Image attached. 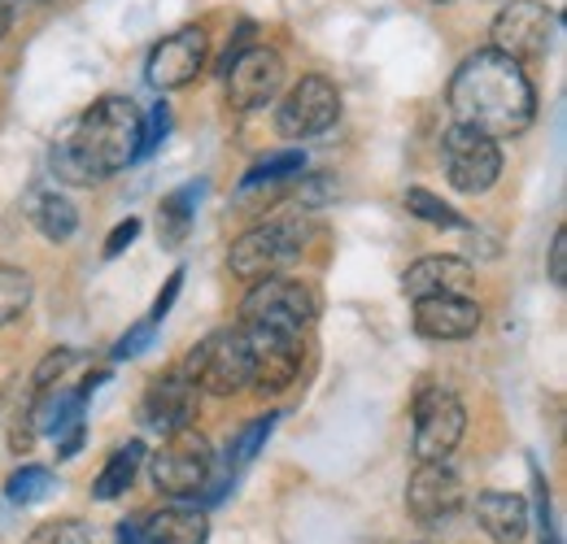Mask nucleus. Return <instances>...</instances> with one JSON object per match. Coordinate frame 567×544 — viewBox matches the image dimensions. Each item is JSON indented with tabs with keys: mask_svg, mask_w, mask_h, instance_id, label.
Returning <instances> with one entry per match:
<instances>
[{
	"mask_svg": "<svg viewBox=\"0 0 567 544\" xmlns=\"http://www.w3.org/2000/svg\"><path fill=\"white\" fill-rule=\"evenodd\" d=\"M450 114L463 127H476L489 139L524 136L537 118V92L533 79L524 74L519 62H511L497 49H476L463 57V66L450 79Z\"/></svg>",
	"mask_w": 567,
	"mask_h": 544,
	"instance_id": "f257e3e1",
	"label": "nucleus"
},
{
	"mask_svg": "<svg viewBox=\"0 0 567 544\" xmlns=\"http://www.w3.org/2000/svg\"><path fill=\"white\" fill-rule=\"evenodd\" d=\"M141 161V109L127 96L92 101L62 136L53 139L49 166L62 184L87 188Z\"/></svg>",
	"mask_w": 567,
	"mask_h": 544,
	"instance_id": "f03ea898",
	"label": "nucleus"
},
{
	"mask_svg": "<svg viewBox=\"0 0 567 544\" xmlns=\"http://www.w3.org/2000/svg\"><path fill=\"white\" fill-rule=\"evenodd\" d=\"M184 375L193 379L197 393H210V397H236V393H245V388L254 384V375H249V341H245V327L210 332L206 341L188 353Z\"/></svg>",
	"mask_w": 567,
	"mask_h": 544,
	"instance_id": "7ed1b4c3",
	"label": "nucleus"
},
{
	"mask_svg": "<svg viewBox=\"0 0 567 544\" xmlns=\"http://www.w3.org/2000/svg\"><path fill=\"white\" fill-rule=\"evenodd\" d=\"M319 314L315 292L301 279H280L267 274L249 287V296L240 301V318L245 327H267V332H284V336H301Z\"/></svg>",
	"mask_w": 567,
	"mask_h": 544,
	"instance_id": "20e7f679",
	"label": "nucleus"
},
{
	"mask_svg": "<svg viewBox=\"0 0 567 544\" xmlns=\"http://www.w3.org/2000/svg\"><path fill=\"white\" fill-rule=\"evenodd\" d=\"M306 249V222L301 218H276V222H262V227H249L236 244H231V274L236 279H267V274H280L288 262H297Z\"/></svg>",
	"mask_w": 567,
	"mask_h": 544,
	"instance_id": "39448f33",
	"label": "nucleus"
},
{
	"mask_svg": "<svg viewBox=\"0 0 567 544\" xmlns=\"http://www.w3.org/2000/svg\"><path fill=\"white\" fill-rule=\"evenodd\" d=\"M441 161H445V184L458 197H485L502 179V148L476 127L454 123L441 139Z\"/></svg>",
	"mask_w": 567,
	"mask_h": 544,
	"instance_id": "423d86ee",
	"label": "nucleus"
},
{
	"mask_svg": "<svg viewBox=\"0 0 567 544\" xmlns=\"http://www.w3.org/2000/svg\"><path fill=\"white\" fill-rule=\"evenodd\" d=\"M463 431H467L463 401L441 384H424L415 393V458L420 462H445L458 449Z\"/></svg>",
	"mask_w": 567,
	"mask_h": 544,
	"instance_id": "0eeeda50",
	"label": "nucleus"
},
{
	"mask_svg": "<svg viewBox=\"0 0 567 544\" xmlns=\"http://www.w3.org/2000/svg\"><path fill=\"white\" fill-rule=\"evenodd\" d=\"M555 9H546L542 0H506L502 9H497L494 27H489V35H494L497 53H506L511 62H537V57H546V49H550V35H555Z\"/></svg>",
	"mask_w": 567,
	"mask_h": 544,
	"instance_id": "6e6552de",
	"label": "nucleus"
},
{
	"mask_svg": "<svg viewBox=\"0 0 567 544\" xmlns=\"http://www.w3.org/2000/svg\"><path fill=\"white\" fill-rule=\"evenodd\" d=\"M214 471L210 444L193 431L171 436V444H162L157 453H148V479L162 496H197Z\"/></svg>",
	"mask_w": 567,
	"mask_h": 544,
	"instance_id": "1a4fd4ad",
	"label": "nucleus"
},
{
	"mask_svg": "<svg viewBox=\"0 0 567 544\" xmlns=\"http://www.w3.org/2000/svg\"><path fill=\"white\" fill-rule=\"evenodd\" d=\"M341 118V92L323 74H306L276 109V132L284 139H315L332 132Z\"/></svg>",
	"mask_w": 567,
	"mask_h": 544,
	"instance_id": "9d476101",
	"label": "nucleus"
},
{
	"mask_svg": "<svg viewBox=\"0 0 567 544\" xmlns=\"http://www.w3.org/2000/svg\"><path fill=\"white\" fill-rule=\"evenodd\" d=\"M467 505V488L463 475L450 462H420L415 475L406 483V510L420 527H445L463 514Z\"/></svg>",
	"mask_w": 567,
	"mask_h": 544,
	"instance_id": "9b49d317",
	"label": "nucleus"
},
{
	"mask_svg": "<svg viewBox=\"0 0 567 544\" xmlns=\"http://www.w3.org/2000/svg\"><path fill=\"white\" fill-rule=\"evenodd\" d=\"M284 87V57L267 44H245L227 57V105L231 109H262Z\"/></svg>",
	"mask_w": 567,
	"mask_h": 544,
	"instance_id": "f8f14e48",
	"label": "nucleus"
},
{
	"mask_svg": "<svg viewBox=\"0 0 567 544\" xmlns=\"http://www.w3.org/2000/svg\"><path fill=\"white\" fill-rule=\"evenodd\" d=\"M210 62V40L202 27H184L175 35H166L162 44H153L148 62H144V79L157 87V92H175V87H188Z\"/></svg>",
	"mask_w": 567,
	"mask_h": 544,
	"instance_id": "ddd939ff",
	"label": "nucleus"
},
{
	"mask_svg": "<svg viewBox=\"0 0 567 544\" xmlns=\"http://www.w3.org/2000/svg\"><path fill=\"white\" fill-rule=\"evenodd\" d=\"M197 401H202V393L193 388V379L184 370H166V375H157L144 388V401H141L144 427H153V431H162L171 440V436H179V431L193 427Z\"/></svg>",
	"mask_w": 567,
	"mask_h": 544,
	"instance_id": "4468645a",
	"label": "nucleus"
},
{
	"mask_svg": "<svg viewBox=\"0 0 567 544\" xmlns=\"http://www.w3.org/2000/svg\"><path fill=\"white\" fill-rule=\"evenodd\" d=\"M245 341H249V375H254L249 388L284 393L297 379V370H301V336H284V332H267V327H245Z\"/></svg>",
	"mask_w": 567,
	"mask_h": 544,
	"instance_id": "2eb2a0df",
	"label": "nucleus"
},
{
	"mask_svg": "<svg viewBox=\"0 0 567 544\" xmlns=\"http://www.w3.org/2000/svg\"><path fill=\"white\" fill-rule=\"evenodd\" d=\"M485 323V310L472 296H427L415 301V336L424 341H467Z\"/></svg>",
	"mask_w": 567,
	"mask_h": 544,
	"instance_id": "dca6fc26",
	"label": "nucleus"
},
{
	"mask_svg": "<svg viewBox=\"0 0 567 544\" xmlns=\"http://www.w3.org/2000/svg\"><path fill=\"white\" fill-rule=\"evenodd\" d=\"M472 279H476L472 262L450 258V253H436V258H420L415 266H406L402 292H406L411 301H427V296H467Z\"/></svg>",
	"mask_w": 567,
	"mask_h": 544,
	"instance_id": "f3484780",
	"label": "nucleus"
},
{
	"mask_svg": "<svg viewBox=\"0 0 567 544\" xmlns=\"http://www.w3.org/2000/svg\"><path fill=\"white\" fill-rule=\"evenodd\" d=\"M210 523L202 510L166 505L157 514H136V544H206Z\"/></svg>",
	"mask_w": 567,
	"mask_h": 544,
	"instance_id": "a211bd4d",
	"label": "nucleus"
},
{
	"mask_svg": "<svg viewBox=\"0 0 567 544\" xmlns=\"http://www.w3.org/2000/svg\"><path fill=\"white\" fill-rule=\"evenodd\" d=\"M476 519H481V532L494 544H524L528 536V501L519 492H481Z\"/></svg>",
	"mask_w": 567,
	"mask_h": 544,
	"instance_id": "6ab92c4d",
	"label": "nucleus"
},
{
	"mask_svg": "<svg viewBox=\"0 0 567 544\" xmlns=\"http://www.w3.org/2000/svg\"><path fill=\"white\" fill-rule=\"evenodd\" d=\"M206 197V184H184L179 192H171L157 205V240L162 249H179L197 222V201Z\"/></svg>",
	"mask_w": 567,
	"mask_h": 544,
	"instance_id": "aec40b11",
	"label": "nucleus"
},
{
	"mask_svg": "<svg viewBox=\"0 0 567 544\" xmlns=\"http://www.w3.org/2000/svg\"><path fill=\"white\" fill-rule=\"evenodd\" d=\"M27 218H31V227L44 236V240H53V244H66L74 231H79V209H74L62 192H31L27 197Z\"/></svg>",
	"mask_w": 567,
	"mask_h": 544,
	"instance_id": "412c9836",
	"label": "nucleus"
},
{
	"mask_svg": "<svg viewBox=\"0 0 567 544\" xmlns=\"http://www.w3.org/2000/svg\"><path fill=\"white\" fill-rule=\"evenodd\" d=\"M141 462H144L141 440L118 444V449L110 453L105 471H101V475H96V483H92V496H96V501H118V496L132 488V479H136V471H141Z\"/></svg>",
	"mask_w": 567,
	"mask_h": 544,
	"instance_id": "4be33fe9",
	"label": "nucleus"
},
{
	"mask_svg": "<svg viewBox=\"0 0 567 544\" xmlns=\"http://www.w3.org/2000/svg\"><path fill=\"white\" fill-rule=\"evenodd\" d=\"M301 170H306V153L301 148H284V153H271V157H262V161L249 166V175L240 179V192H254L262 184H280V179H292Z\"/></svg>",
	"mask_w": 567,
	"mask_h": 544,
	"instance_id": "5701e85b",
	"label": "nucleus"
},
{
	"mask_svg": "<svg viewBox=\"0 0 567 544\" xmlns=\"http://www.w3.org/2000/svg\"><path fill=\"white\" fill-rule=\"evenodd\" d=\"M31 296H35V283H31V274L18 271V266H4V262H0V327L18 323V318L27 314V305H31Z\"/></svg>",
	"mask_w": 567,
	"mask_h": 544,
	"instance_id": "b1692460",
	"label": "nucleus"
},
{
	"mask_svg": "<svg viewBox=\"0 0 567 544\" xmlns=\"http://www.w3.org/2000/svg\"><path fill=\"white\" fill-rule=\"evenodd\" d=\"M406 209L415 213V218H424L432 227H445V231H467V218L454 209V205H445L436 192H427V188H406Z\"/></svg>",
	"mask_w": 567,
	"mask_h": 544,
	"instance_id": "393cba45",
	"label": "nucleus"
},
{
	"mask_svg": "<svg viewBox=\"0 0 567 544\" xmlns=\"http://www.w3.org/2000/svg\"><path fill=\"white\" fill-rule=\"evenodd\" d=\"M53 488H58L53 471H44V467H22V471H13V475H9L4 496H9L13 505H35V501H44Z\"/></svg>",
	"mask_w": 567,
	"mask_h": 544,
	"instance_id": "a878e982",
	"label": "nucleus"
},
{
	"mask_svg": "<svg viewBox=\"0 0 567 544\" xmlns=\"http://www.w3.org/2000/svg\"><path fill=\"white\" fill-rule=\"evenodd\" d=\"M276 422H280V414H276V409H271V414H262V418H254V422L236 436V444H231V462H236V467H249V462L262 453V444L271 440Z\"/></svg>",
	"mask_w": 567,
	"mask_h": 544,
	"instance_id": "bb28decb",
	"label": "nucleus"
},
{
	"mask_svg": "<svg viewBox=\"0 0 567 544\" xmlns=\"http://www.w3.org/2000/svg\"><path fill=\"white\" fill-rule=\"evenodd\" d=\"M27 544H96V536H92V527L79 523V519H58V523L35 527Z\"/></svg>",
	"mask_w": 567,
	"mask_h": 544,
	"instance_id": "cd10ccee",
	"label": "nucleus"
},
{
	"mask_svg": "<svg viewBox=\"0 0 567 544\" xmlns=\"http://www.w3.org/2000/svg\"><path fill=\"white\" fill-rule=\"evenodd\" d=\"M74 362H79V353H74V348H66V344H62V348H53V353L35 366V393H40V388H53V379L62 384V375L71 370Z\"/></svg>",
	"mask_w": 567,
	"mask_h": 544,
	"instance_id": "c85d7f7f",
	"label": "nucleus"
},
{
	"mask_svg": "<svg viewBox=\"0 0 567 544\" xmlns=\"http://www.w3.org/2000/svg\"><path fill=\"white\" fill-rule=\"evenodd\" d=\"M166 127H171L166 105H153V114H148V118H141V157L157 153V144L166 139Z\"/></svg>",
	"mask_w": 567,
	"mask_h": 544,
	"instance_id": "c756f323",
	"label": "nucleus"
},
{
	"mask_svg": "<svg viewBox=\"0 0 567 544\" xmlns=\"http://www.w3.org/2000/svg\"><path fill=\"white\" fill-rule=\"evenodd\" d=\"M153 332H157V323H148V318H144V323H136V327H132L123 341L114 344V362H123V357H141L144 348L153 344Z\"/></svg>",
	"mask_w": 567,
	"mask_h": 544,
	"instance_id": "7c9ffc66",
	"label": "nucleus"
},
{
	"mask_svg": "<svg viewBox=\"0 0 567 544\" xmlns=\"http://www.w3.org/2000/svg\"><path fill=\"white\" fill-rule=\"evenodd\" d=\"M179 287H184V266H179V271H171V279H166V287L157 292V301H153V310H148V323H157V327H162V318L171 314V305H175Z\"/></svg>",
	"mask_w": 567,
	"mask_h": 544,
	"instance_id": "2f4dec72",
	"label": "nucleus"
},
{
	"mask_svg": "<svg viewBox=\"0 0 567 544\" xmlns=\"http://www.w3.org/2000/svg\"><path fill=\"white\" fill-rule=\"evenodd\" d=\"M537 514H542V544H564L559 541V523H555V514H550V492H546V483L537 479Z\"/></svg>",
	"mask_w": 567,
	"mask_h": 544,
	"instance_id": "473e14b6",
	"label": "nucleus"
},
{
	"mask_svg": "<svg viewBox=\"0 0 567 544\" xmlns=\"http://www.w3.org/2000/svg\"><path fill=\"white\" fill-rule=\"evenodd\" d=\"M141 236V218H127V222H118L114 231H110V240H105V258H118L123 249H132V240Z\"/></svg>",
	"mask_w": 567,
	"mask_h": 544,
	"instance_id": "72a5a7b5",
	"label": "nucleus"
},
{
	"mask_svg": "<svg viewBox=\"0 0 567 544\" xmlns=\"http://www.w3.org/2000/svg\"><path fill=\"white\" fill-rule=\"evenodd\" d=\"M550 279H555V287L567 283V231L564 227H559L555 240H550Z\"/></svg>",
	"mask_w": 567,
	"mask_h": 544,
	"instance_id": "f704fd0d",
	"label": "nucleus"
},
{
	"mask_svg": "<svg viewBox=\"0 0 567 544\" xmlns=\"http://www.w3.org/2000/svg\"><path fill=\"white\" fill-rule=\"evenodd\" d=\"M9 22H13V0H0V40H4Z\"/></svg>",
	"mask_w": 567,
	"mask_h": 544,
	"instance_id": "c9c22d12",
	"label": "nucleus"
},
{
	"mask_svg": "<svg viewBox=\"0 0 567 544\" xmlns=\"http://www.w3.org/2000/svg\"><path fill=\"white\" fill-rule=\"evenodd\" d=\"M427 4H450V0H427Z\"/></svg>",
	"mask_w": 567,
	"mask_h": 544,
	"instance_id": "e433bc0d",
	"label": "nucleus"
}]
</instances>
